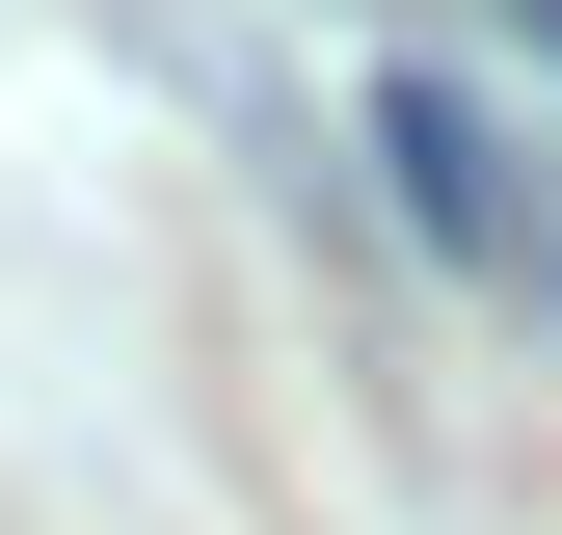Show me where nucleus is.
<instances>
[{
	"instance_id": "nucleus-1",
	"label": "nucleus",
	"mask_w": 562,
	"mask_h": 535,
	"mask_svg": "<svg viewBox=\"0 0 562 535\" xmlns=\"http://www.w3.org/2000/svg\"><path fill=\"white\" fill-rule=\"evenodd\" d=\"M375 161H402V215H429L456 268H562V187L509 161V107H482V81H375Z\"/></svg>"
},
{
	"instance_id": "nucleus-2",
	"label": "nucleus",
	"mask_w": 562,
	"mask_h": 535,
	"mask_svg": "<svg viewBox=\"0 0 562 535\" xmlns=\"http://www.w3.org/2000/svg\"><path fill=\"white\" fill-rule=\"evenodd\" d=\"M536 54H562V0H536Z\"/></svg>"
}]
</instances>
